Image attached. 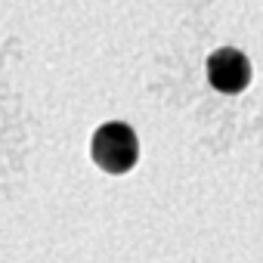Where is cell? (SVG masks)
I'll use <instances>...</instances> for the list:
<instances>
[{
	"label": "cell",
	"mask_w": 263,
	"mask_h": 263,
	"mask_svg": "<svg viewBox=\"0 0 263 263\" xmlns=\"http://www.w3.org/2000/svg\"><path fill=\"white\" fill-rule=\"evenodd\" d=\"M140 158L137 134L121 121H108L93 134V161L105 174H127Z\"/></svg>",
	"instance_id": "obj_1"
},
{
	"label": "cell",
	"mask_w": 263,
	"mask_h": 263,
	"mask_svg": "<svg viewBox=\"0 0 263 263\" xmlns=\"http://www.w3.org/2000/svg\"><path fill=\"white\" fill-rule=\"evenodd\" d=\"M208 81L217 93H241L251 84V62L241 50L223 47L208 56Z\"/></svg>",
	"instance_id": "obj_2"
}]
</instances>
